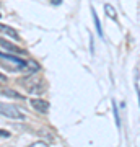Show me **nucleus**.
<instances>
[{
	"label": "nucleus",
	"mask_w": 140,
	"mask_h": 147,
	"mask_svg": "<svg viewBox=\"0 0 140 147\" xmlns=\"http://www.w3.org/2000/svg\"><path fill=\"white\" fill-rule=\"evenodd\" d=\"M0 65L7 70H11V72H26L31 75L33 72L39 70V65H38L34 61H23V59L16 57V56H11V54H5L0 51Z\"/></svg>",
	"instance_id": "f257e3e1"
},
{
	"label": "nucleus",
	"mask_w": 140,
	"mask_h": 147,
	"mask_svg": "<svg viewBox=\"0 0 140 147\" xmlns=\"http://www.w3.org/2000/svg\"><path fill=\"white\" fill-rule=\"evenodd\" d=\"M0 115L11 118V119H25V113H21L20 108H16L15 105H8L0 101Z\"/></svg>",
	"instance_id": "f03ea898"
},
{
	"label": "nucleus",
	"mask_w": 140,
	"mask_h": 147,
	"mask_svg": "<svg viewBox=\"0 0 140 147\" xmlns=\"http://www.w3.org/2000/svg\"><path fill=\"white\" fill-rule=\"evenodd\" d=\"M23 84L26 85L25 88L29 93H42L46 90V87H44V84H42L41 80H36V79H33V77L29 80H23Z\"/></svg>",
	"instance_id": "7ed1b4c3"
},
{
	"label": "nucleus",
	"mask_w": 140,
	"mask_h": 147,
	"mask_svg": "<svg viewBox=\"0 0 140 147\" xmlns=\"http://www.w3.org/2000/svg\"><path fill=\"white\" fill-rule=\"evenodd\" d=\"M31 106L36 111H39V113H47V111H49V103H47L46 100L34 98V100H31Z\"/></svg>",
	"instance_id": "20e7f679"
},
{
	"label": "nucleus",
	"mask_w": 140,
	"mask_h": 147,
	"mask_svg": "<svg viewBox=\"0 0 140 147\" xmlns=\"http://www.w3.org/2000/svg\"><path fill=\"white\" fill-rule=\"evenodd\" d=\"M0 33H3L5 36L11 38V39H20L18 31H16V30H13V28H10V26H7V25H0Z\"/></svg>",
	"instance_id": "39448f33"
},
{
	"label": "nucleus",
	"mask_w": 140,
	"mask_h": 147,
	"mask_svg": "<svg viewBox=\"0 0 140 147\" xmlns=\"http://www.w3.org/2000/svg\"><path fill=\"white\" fill-rule=\"evenodd\" d=\"M0 44L2 46H5L7 51H10V53H18V54H25V49H20V47L13 46V44H10V42L3 41V39H0Z\"/></svg>",
	"instance_id": "423d86ee"
},
{
	"label": "nucleus",
	"mask_w": 140,
	"mask_h": 147,
	"mask_svg": "<svg viewBox=\"0 0 140 147\" xmlns=\"http://www.w3.org/2000/svg\"><path fill=\"white\" fill-rule=\"evenodd\" d=\"M0 95H3V96H11V98H18V100H23V95H20L18 92H13V90H8V88L0 90Z\"/></svg>",
	"instance_id": "0eeeda50"
},
{
	"label": "nucleus",
	"mask_w": 140,
	"mask_h": 147,
	"mask_svg": "<svg viewBox=\"0 0 140 147\" xmlns=\"http://www.w3.org/2000/svg\"><path fill=\"white\" fill-rule=\"evenodd\" d=\"M104 11H106V15L109 16V18H113V20H116L117 18V13H116V10H114V7H111V5H104Z\"/></svg>",
	"instance_id": "6e6552de"
},
{
	"label": "nucleus",
	"mask_w": 140,
	"mask_h": 147,
	"mask_svg": "<svg viewBox=\"0 0 140 147\" xmlns=\"http://www.w3.org/2000/svg\"><path fill=\"white\" fill-rule=\"evenodd\" d=\"M93 18H94V25H96V30H98V34L103 38V30H101V25H99V20H98V16H96V13H94V10H93Z\"/></svg>",
	"instance_id": "1a4fd4ad"
},
{
	"label": "nucleus",
	"mask_w": 140,
	"mask_h": 147,
	"mask_svg": "<svg viewBox=\"0 0 140 147\" xmlns=\"http://www.w3.org/2000/svg\"><path fill=\"white\" fill-rule=\"evenodd\" d=\"M135 90L139 93V69H135Z\"/></svg>",
	"instance_id": "9d476101"
},
{
	"label": "nucleus",
	"mask_w": 140,
	"mask_h": 147,
	"mask_svg": "<svg viewBox=\"0 0 140 147\" xmlns=\"http://www.w3.org/2000/svg\"><path fill=\"white\" fill-rule=\"evenodd\" d=\"M29 147H49L46 144V142H34V144H31Z\"/></svg>",
	"instance_id": "9b49d317"
},
{
	"label": "nucleus",
	"mask_w": 140,
	"mask_h": 147,
	"mask_svg": "<svg viewBox=\"0 0 140 147\" xmlns=\"http://www.w3.org/2000/svg\"><path fill=\"white\" fill-rule=\"evenodd\" d=\"M113 108H114V116H116V123L119 124V115H117V106H116V103H113Z\"/></svg>",
	"instance_id": "f8f14e48"
},
{
	"label": "nucleus",
	"mask_w": 140,
	"mask_h": 147,
	"mask_svg": "<svg viewBox=\"0 0 140 147\" xmlns=\"http://www.w3.org/2000/svg\"><path fill=\"white\" fill-rule=\"evenodd\" d=\"M5 82H7V77L3 75V74H0V87H2V85H5Z\"/></svg>",
	"instance_id": "ddd939ff"
},
{
	"label": "nucleus",
	"mask_w": 140,
	"mask_h": 147,
	"mask_svg": "<svg viewBox=\"0 0 140 147\" xmlns=\"http://www.w3.org/2000/svg\"><path fill=\"white\" fill-rule=\"evenodd\" d=\"M8 136H10L8 131H2V129H0V137H8Z\"/></svg>",
	"instance_id": "4468645a"
},
{
	"label": "nucleus",
	"mask_w": 140,
	"mask_h": 147,
	"mask_svg": "<svg viewBox=\"0 0 140 147\" xmlns=\"http://www.w3.org/2000/svg\"><path fill=\"white\" fill-rule=\"evenodd\" d=\"M52 2H54V3H60V0H52Z\"/></svg>",
	"instance_id": "2eb2a0df"
},
{
	"label": "nucleus",
	"mask_w": 140,
	"mask_h": 147,
	"mask_svg": "<svg viewBox=\"0 0 140 147\" xmlns=\"http://www.w3.org/2000/svg\"><path fill=\"white\" fill-rule=\"evenodd\" d=\"M0 16H2V15H0Z\"/></svg>",
	"instance_id": "dca6fc26"
}]
</instances>
